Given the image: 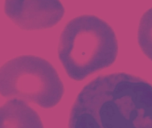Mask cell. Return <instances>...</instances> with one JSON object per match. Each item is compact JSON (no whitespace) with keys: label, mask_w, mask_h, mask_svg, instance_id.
<instances>
[{"label":"cell","mask_w":152,"mask_h":128,"mask_svg":"<svg viewBox=\"0 0 152 128\" xmlns=\"http://www.w3.org/2000/svg\"><path fill=\"white\" fill-rule=\"evenodd\" d=\"M0 128H44L37 112L23 101L14 99L0 107Z\"/></svg>","instance_id":"5"},{"label":"cell","mask_w":152,"mask_h":128,"mask_svg":"<svg viewBox=\"0 0 152 128\" xmlns=\"http://www.w3.org/2000/svg\"><path fill=\"white\" fill-rule=\"evenodd\" d=\"M118 53V43L113 29L95 15L72 19L60 36L58 57L67 75L75 81H82L111 66Z\"/></svg>","instance_id":"2"},{"label":"cell","mask_w":152,"mask_h":128,"mask_svg":"<svg viewBox=\"0 0 152 128\" xmlns=\"http://www.w3.org/2000/svg\"><path fill=\"white\" fill-rule=\"evenodd\" d=\"M64 92L56 69L44 58L21 55L0 67V95L4 98L51 109L61 102Z\"/></svg>","instance_id":"3"},{"label":"cell","mask_w":152,"mask_h":128,"mask_svg":"<svg viewBox=\"0 0 152 128\" xmlns=\"http://www.w3.org/2000/svg\"><path fill=\"white\" fill-rule=\"evenodd\" d=\"M69 128H152V85L125 72L99 76L77 96Z\"/></svg>","instance_id":"1"},{"label":"cell","mask_w":152,"mask_h":128,"mask_svg":"<svg viewBox=\"0 0 152 128\" xmlns=\"http://www.w3.org/2000/svg\"><path fill=\"white\" fill-rule=\"evenodd\" d=\"M138 44L146 57L152 61V7L142 14L140 20Z\"/></svg>","instance_id":"6"},{"label":"cell","mask_w":152,"mask_h":128,"mask_svg":"<svg viewBox=\"0 0 152 128\" xmlns=\"http://www.w3.org/2000/svg\"><path fill=\"white\" fill-rule=\"evenodd\" d=\"M4 12L20 29L39 30L57 25L65 9L60 0H5Z\"/></svg>","instance_id":"4"}]
</instances>
